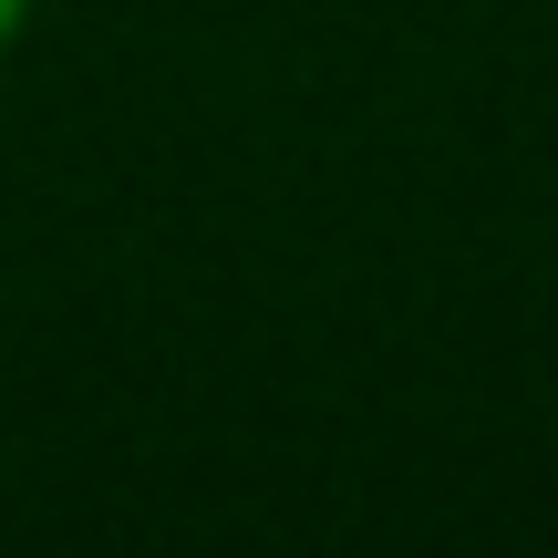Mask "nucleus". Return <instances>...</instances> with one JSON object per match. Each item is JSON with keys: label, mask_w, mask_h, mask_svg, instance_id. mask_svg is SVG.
<instances>
[{"label": "nucleus", "mask_w": 558, "mask_h": 558, "mask_svg": "<svg viewBox=\"0 0 558 558\" xmlns=\"http://www.w3.org/2000/svg\"><path fill=\"white\" fill-rule=\"evenodd\" d=\"M32 11H41V0H0V52H11V41L32 32Z\"/></svg>", "instance_id": "f257e3e1"}]
</instances>
